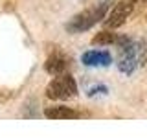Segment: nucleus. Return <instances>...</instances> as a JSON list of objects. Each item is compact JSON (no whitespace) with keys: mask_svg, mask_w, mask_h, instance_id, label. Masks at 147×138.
Instances as JSON below:
<instances>
[{"mask_svg":"<svg viewBox=\"0 0 147 138\" xmlns=\"http://www.w3.org/2000/svg\"><path fill=\"white\" fill-rule=\"evenodd\" d=\"M140 2H147V0H140Z\"/></svg>","mask_w":147,"mask_h":138,"instance_id":"nucleus-8","label":"nucleus"},{"mask_svg":"<svg viewBox=\"0 0 147 138\" xmlns=\"http://www.w3.org/2000/svg\"><path fill=\"white\" fill-rule=\"evenodd\" d=\"M94 44H101V46H107V44H116L118 43V35L112 33L110 30H105V31H99L98 35L92 39Z\"/></svg>","mask_w":147,"mask_h":138,"instance_id":"nucleus-7","label":"nucleus"},{"mask_svg":"<svg viewBox=\"0 0 147 138\" xmlns=\"http://www.w3.org/2000/svg\"><path fill=\"white\" fill-rule=\"evenodd\" d=\"M66 68H68V63H66L64 57H61V55H52V57H48L46 63H44V70L50 72V74H53V76L64 74Z\"/></svg>","mask_w":147,"mask_h":138,"instance_id":"nucleus-6","label":"nucleus"},{"mask_svg":"<svg viewBox=\"0 0 147 138\" xmlns=\"http://www.w3.org/2000/svg\"><path fill=\"white\" fill-rule=\"evenodd\" d=\"M112 57L105 50H88L81 55V63L86 66H109Z\"/></svg>","mask_w":147,"mask_h":138,"instance_id":"nucleus-4","label":"nucleus"},{"mask_svg":"<svg viewBox=\"0 0 147 138\" xmlns=\"http://www.w3.org/2000/svg\"><path fill=\"white\" fill-rule=\"evenodd\" d=\"M44 116L50 120H76L79 118V112H76L70 107H63V105H57V107H48L44 110Z\"/></svg>","mask_w":147,"mask_h":138,"instance_id":"nucleus-5","label":"nucleus"},{"mask_svg":"<svg viewBox=\"0 0 147 138\" xmlns=\"http://www.w3.org/2000/svg\"><path fill=\"white\" fill-rule=\"evenodd\" d=\"M132 2L131 0H121L119 4L114 6V9L109 13V17L105 18V26L109 28V30H114V28H119L121 24H125L127 18L131 17L132 13Z\"/></svg>","mask_w":147,"mask_h":138,"instance_id":"nucleus-3","label":"nucleus"},{"mask_svg":"<svg viewBox=\"0 0 147 138\" xmlns=\"http://www.w3.org/2000/svg\"><path fill=\"white\" fill-rule=\"evenodd\" d=\"M77 96V83L70 74H59L55 79L50 81V85L46 87V98L50 99H70Z\"/></svg>","mask_w":147,"mask_h":138,"instance_id":"nucleus-2","label":"nucleus"},{"mask_svg":"<svg viewBox=\"0 0 147 138\" xmlns=\"http://www.w3.org/2000/svg\"><path fill=\"white\" fill-rule=\"evenodd\" d=\"M110 0L107 2H101L94 7H88L85 11H81L79 15H76L70 22L66 24L68 33H83V31L90 30L92 26H96L99 20H103L105 15H107V9H109Z\"/></svg>","mask_w":147,"mask_h":138,"instance_id":"nucleus-1","label":"nucleus"}]
</instances>
